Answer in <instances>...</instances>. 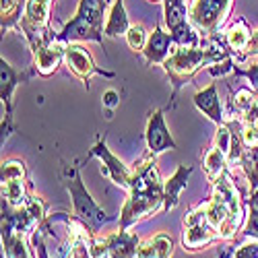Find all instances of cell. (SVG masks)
<instances>
[{"label":"cell","mask_w":258,"mask_h":258,"mask_svg":"<svg viewBox=\"0 0 258 258\" xmlns=\"http://www.w3.org/2000/svg\"><path fill=\"white\" fill-rule=\"evenodd\" d=\"M147 31L143 29V25H131V29H128L126 33V41H128V48L135 50V52H143L145 46H147Z\"/></svg>","instance_id":"f1b7e54d"},{"label":"cell","mask_w":258,"mask_h":258,"mask_svg":"<svg viewBox=\"0 0 258 258\" xmlns=\"http://www.w3.org/2000/svg\"><path fill=\"white\" fill-rule=\"evenodd\" d=\"M233 258H258V240H250L235 250Z\"/></svg>","instance_id":"e575fe53"},{"label":"cell","mask_w":258,"mask_h":258,"mask_svg":"<svg viewBox=\"0 0 258 258\" xmlns=\"http://www.w3.org/2000/svg\"><path fill=\"white\" fill-rule=\"evenodd\" d=\"M89 250H91V258H110V244H107V238H99V235L91 233Z\"/></svg>","instance_id":"4dcf8cb0"},{"label":"cell","mask_w":258,"mask_h":258,"mask_svg":"<svg viewBox=\"0 0 258 258\" xmlns=\"http://www.w3.org/2000/svg\"><path fill=\"white\" fill-rule=\"evenodd\" d=\"M21 19H27L33 25H50V0H27Z\"/></svg>","instance_id":"603a6c76"},{"label":"cell","mask_w":258,"mask_h":258,"mask_svg":"<svg viewBox=\"0 0 258 258\" xmlns=\"http://www.w3.org/2000/svg\"><path fill=\"white\" fill-rule=\"evenodd\" d=\"M153 153H147L133 169V184L120 211V229H128L137 221L151 217L163 207V182L155 165Z\"/></svg>","instance_id":"6da1fadb"},{"label":"cell","mask_w":258,"mask_h":258,"mask_svg":"<svg viewBox=\"0 0 258 258\" xmlns=\"http://www.w3.org/2000/svg\"><path fill=\"white\" fill-rule=\"evenodd\" d=\"M178 46H176V41L174 37H171L169 31H163L161 25H157L153 29V33L149 35L147 39V46L143 50V56H145V62L147 64H163L169 54L174 52Z\"/></svg>","instance_id":"30bf717a"},{"label":"cell","mask_w":258,"mask_h":258,"mask_svg":"<svg viewBox=\"0 0 258 258\" xmlns=\"http://www.w3.org/2000/svg\"><path fill=\"white\" fill-rule=\"evenodd\" d=\"M242 221H244V211H238V213H227V217L223 219V223L219 225V238H223V240H229V238H233L235 235V231L240 229V225H242Z\"/></svg>","instance_id":"484cf974"},{"label":"cell","mask_w":258,"mask_h":258,"mask_svg":"<svg viewBox=\"0 0 258 258\" xmlns=\"http://www.w3.org/2000/svg\"><path fill=\"white\" fill-rule=\"evenodd\" d=\"M195 105L217 126L225 122V114H223V107H221V101H219V95H217V85L215 83H211L209 87L197 91Z\"/></svg>","instance_id":"4fadbf2b"},{"label":"cell","mask_w":258,"mask_h":258,"mask_svg":"<svg viewBox=\"0 0 258 258\" xmlns=\"http://www.w3.org/2000/svg\"><path fill=\"white\" fill-rule=\"evenodd\" d=\"M250 35H252V31H250L248 23L242 17H238L235 19V23L225 33V44L233 54H242L244 48L248 46V41H250Z\"/></svg>","instance_id":"ffe728a7"},{"label":"cell","mask_w":258,"mask_h":258,"mask_svg":"<svg viewBox=\"0 0 258 258\" xmlns=\"http://www.w3.org/2000/svg\"><path fill=\"white\" fill-rule=\"evenodd\" d=\"M233 73L238 75V77H246L248 83H250V87H252V91L258 95V64H252V67L246 69V71H242V69H238V67H233Z\"/></svg>","instance_id":"d6a6232c"},{"label":"cell","mask_w":258,"mask_h":258,"mask_svg":"<svg viewBox=\"0 0 258 258\" xmlns=\"http://www.w3.org/2000/svg\"><path fill=\"white\" fill-rule=\"evenodd\" d=\"M256 101H258V95L252 89L242 87V89H238V93H235V97L231 101V107H235V112H238V114H244V112L250 110Z\"/></svg>","instance_id":"4316f807"},{"label":"cell","mask_w":258,"mask_h":258,"mask_svg":"<svg viewBox=\"0 0 258 258\" xmlns=\"http://www.w3.org/2000/svg\"><path fill=\"white\" fill-rule=\"evenodd\" d=\"M25 209L29 211V215L37 221V223H41V221H46V203L41 201L39 197H35V195H27V201H25Z\"/></svg>","instance_id":"f546056e"},{"label":"cell","mask_w":258,"mask_h":258,"mask_svg":"<svg viewBox=\"0 0 258 258\" xmlns=\"http://www.w3.org/2000/svg\"><path fill=\"white\" fill-rule=\"evenodd\" d=\"M174 254V240L167 233H157L153 238L141 242L137 258H171Z\"/></svg>","instance_id":"e0dca14e"},{"label":"cell","mask_w":258,"mask_h":258,"mask_svg":"<svg viewBox=\"0 0 258 258\" xmlns=\"http://www.w3.org/2000/svg\"><path fill=\"white\" fill-rule=\"evenodd\" d=\"M233 60L231 58H225V60H221V62H217V64H213V67L209 69V73L213 75V77H225L227 73H233Z\"/></svg>","instance_id":"d590c367"},{"label":"cell","mask_w":258,"mask_h":258,"mask_svg":"<svg viewBox=\"0 0 258 258\" xmlns=\"http://www.w3.org/2000/svg\"><path fill=\"white\" fill-rule=\"evenodd\" d=\"M128 29H131V21H128V15H126L124 0H116L112 5L110 15H107V23H105L103 33L107 37H118V35H126Z\"/></svg>","instance_id":"d6986e66"},{"label":"cell","mask_w":258,"mask_h":258,"mask_svg":"<svg viewBox=\"0 0 258 258\" xmlns=\"http://www.w3.org/2000/svg\"><path fill=\"white\" fill-rule=\"evenodd\" d=\"M147 3H153V5H157V3H163V0H147Z\"/></svg>","instance_id":"f35d334b"},{"label":"cell","mask_w":258,"mask_h":258,"mask_svg":"<svg viewBox=\"0 0 258 258\" xmlns=\"http://www.w3.org/2000/svg\"><path fill=\"white\" fill-rule=\"evenodd\" d=\"M64 186H67L69 195H71V199H73L75 217H77L79 221H83L93 233H95L105 221H110V217H107V215L99 209V205L93 201V197L87 192V188H85L83 178H81V174H79L77 167H71V169L67 171Z\"/></svg>","instance_id":"277c9868"},{"label":"cell","mask_w":258,"mask_h":258,"mask_svg":"<svg viewBox=\"0 0 258 258\" xmlns=\"http://www.w3.org/2000/svg\"><path fill=\"white\" fill-rule=\"evenodd\" d=\"M242 122H244V126H246V128H250V131L258 137V101L250 107L248 112H244V114H242Z\"/></svg>","instance_id":"836d02e7"},{"label":"cell","mask_w":258,"mask_h":258,"mask_svg":"<svg viewBox=\"0 0 258 258\" xmlns=\"http://www.w3.org/2000/svg\"><path fill=\"white\" fill-rule=\"evenodd\" d=\"M64 52H67V44H62L60 39L52 41V44L46 46L44 50L35 52L33 54L35 73H39L41 77H48V75L56 73V69L60 67V62L64 60Z\"/></svg>","instance_id":"7c38bea8"},{"label":"cell","mask_w":258,"mask_h":258,"mask_svg":"<svg viewBox=\"0 0 258 258\" xmlns=\"http://www.w3.org/2000/svg\"><path fill=\"white\" fill-rule=\"evenodd\" d=\"M64 62H67V67L71 69V73L75 77H79L81 81L87 83L93 75H103V77H114V73H107V71H101L91 52L87 48H83L79 44H67V52H64Z\"/></svg>","instance_id":"ba28073f"},{"label":"cell","mask_w":258,"mask_h":258,"mask_svg":"<svg viewBox=\"0 0 258 258\" xmlns=\"http://www.w3.org/2000/svg\"><path fill=\"white\" fill-rule=\"evenodd\" d=\"M27 188H25V178H15V180H5L3 182V201H7L11 207H23L27 201Z\"/></svg>","instance_id":"7402d4cb"},{"label":"cell","mask_w":258,"mask_h":258,"mask_svg":"<svg viewBox=\"0 0 258 258\" xmlns=\"http://www.w3.org/2000/svg\"><path fill=\"white\" fill-rule=\"evenodd\" d=\"M101 99H103V105L110 107V110H114V107L120 103V95H118V91H114V89H107Z\"/></svg>","instance_id":"74e56055"},{"label":"cell","mask_w":258,"mask_h":258,"mask_svg":"<svg viewBox=\"0 0 258 258\" xmlns=\"http://www.w3.org/2000/svg\"><path fill=\"white\" fill-rule=\"evenodd\" d=\"M107 7H110V0H81L77 15L62 27L58 39L62 44H75V41L103 44V17Z\"/></svg>","instance_id":"3957f363"},{"label":"cell","mask_w":258,"mask_h":258,"mask_svg":"<svg viewBox=\"0 0 258 258\" xmlns=\"http://www.w3.org/2000/svg\"><path fill=\"white\" fill-rule=\"evenodd\" d=\"M3 246L7 258H31L27 238L23 233H17L9 223H3Z\"/></svg>","instance_id":"ac0fdd59"},{"label":"cell","mask_w":258,"mask_h":258,"mask_svg":"<svg viewBox=\"0 0 258 258\" xmlns=\"http://www.w3.org/2000/svg\"><path fill=\"white\" fill-rule=\"evenodd\" d=\"M250 56H258V29H256V31H252L248 46L244 48V52H242V54H238V60H246V58H250Z\"/></svg>","instance_id":"8d00e7d4"},{"label":"cell","mask_w":258,"mask_h":258,"mask_svg":"<svg viewBox=\"0 0 258 258\" xmlns=\"http://www.w3.org/2000/svg\"><path fill=\"white\" fill-rule=\"evenodd\" d=\"M50 3H52V0H50Z\"/></svg>","instance_id":"ab89813d"},{"label":"cell","mask_w":258,"mask_h":258,"mask_svg":"<svg viewBox=\"0 0 258 258\" xmlns=\"http://www.w3.org/2000/svg\"><path fill=\"white\" fill-rule=\"evenodd\" d=\"M242 231H244L246 238H256L258 240V190H250V197H248V221H246Z\"/></svg>","instance_id":"d4e9b609"},{"label":"cell","mask_w":258,"mask_h":258,"mask_svg":"<svg viewBox=\"0 0 258 258\" xmlns=\"http://www.w3.org/2000/svg\"><path fill=\"white\" fill-rule=\"evenodd\" d=\"M215 147H219L221 151L227 155L229 153V149H231V131H229V126L223 122L217 126V131H215Z\"/></svg>","instance_id":"1f68e13d"},{"label":"cell","mask_w":258,"mask_h":258,"mask_svg":"<svg viewBox=\"0 0 258 258\" xmlns=\"http://www.w3.org/2000/svg\"><path fill=\"white\" fill-rule=\"evenodd\" d=\"M203 167H205V174L209 178V182H215L223 171H227V155L221 151L219 147H211L209 151L205 153V161H203Z\"/></svg>","instance_id":"44dd1931"},{"label":"cell","mask_w":258,"mask_h":258,"mask_svg":"<svg viewBox=\"0 0 258 258\" xmlns=\"http://www.w3.org/2000/svg\"><path fill=\"white\" fill-rule=\"evenodd\" d=\"M190 174H192L190 165H178L176 174L163 182V207H161V213H169V211H174L178 207L180 195H182V190L188 184Z\"/></svg>","instance_id":"8fae6325"},{"label":"cell","mask_w":258,"mask_h":258,"mask_svg":"<svg viewBox=\"0 0 258 258\" xmlns=\"http://www.w3.org/2000/svg\"><path fill=\"white\" fill-rule=\"evenodd\" d=\"M219 238L217 227H213L209 221L197 223V225H188L184 227V235H182V244L188 250H199L207 244H211L213 240Z\"/></svg>","instance_id":"2e32d148"},{"label":"cell","mask_w":258,"mask_h":258,"mask_svg":"<svg viewBox=\"0 0 258 258\" xmlns=\"http://www.w3.org/2000/svg\"><path fill=\"white\" fill-rule=\"evenodd\" d=\"M211 199L223 203L229 209V213L244 211L242 209V203H240V190L235 188V184L231 182L227 171H223V174L213 182V197Z\"/></svg>","instance_id":"5bb4252c"},{"label":"cell","mask_w":258,"mask_h":258,"mask_svg":"<svg viewBox=\"0 0 258 258\" xmlns=\"http://www.w3.org/2000/svg\"><path fill=\"white\" fill-rule=\"evenodd\" d=\"M89 155L101 159V174H103V176H107L116 186L131 190V184H133V169L128 167L122 159H118V157L110 151V149H107L105 141H99V143L91 149Z\"/></svg>","instance_id":"8992f818"},{"label":"cell","mask_w":258,"mask_h":258,"mask_svg":"<svg viewBox=\"0 0 258 258\" xmlns=\"http://www.w3.org/2000/svg\"><path fill=\"white\" fill-rule=\"evenodd\" d=\"M25 163L21 159H7L3 161V169H0V180H15V178H25Z\"/></svg>","instance_id":"83f0119b"},{"label":"cell","mask_w":258,"mask_h":258,"mask_svg":"<svg viewBox=\"0 0 258 258\" xmlns=\"http://www.w3.org/2000/svg\"><path fill=\"white\" fill-rule=\"evenodd\" d=\"M19 77L15 69L3 58L0 60V97H3V143L9 139L13 131V91L19 85Z\"/></svg>","instance_id":"52a82bcc"},{"label":"cell","mask_w":258,"mask_h":258,"mask_svg":"<svg viewBox=\"0 0 258 258\" xmlns=\"http://www.w3.org/2000/svg\"><path fill=\"white\" fill-rule=\"evenodd\" d=\"M107 244H110V258H137L141 240L137 233H128L126 229H118L116 233L107 235Z\"/></svg>","instance_id":"9a60e30c"},{"label":"cell","mask_w":258,"mask_h":258,"mask_svg":"<svg viewBox=\"0 0 258 258\" xmlns=\"http://www.w3.org/2000/svg\"><path fill=\"white\" fill-rule=\"evenodd\" d=\"M231 0H192L188 9L190 23L201 37H213L225 23Z\"/></svg>","instance_id":"5b68a950"},{"label":"cell","mask_w":258,"mask_h":258,"mask_svg":"<svg viewBox=\"0 0 258 258\" xmlns=\"http://www.w3.org/2000/svg\"><path fill=\"white\" fill-rule=\"evenodd\" d=\"M229 58L225 46L217 44V41H207L203 39V44L197 48H176L169 54V58L163 62V69L174 85V97L182 89V85H186L192 77L203 69H211L213 64H217L221 60Z\"/></svg>","instance_id":"7a4b0ae2"},{"label":"cell","mask_w":258,"mask_h":258,"mask_svg":"<svg viewBox=\"0 0 258 258\" xmlns=\"http://www.w3.org/2000/svg\"><path fill=\"white\" fill-rule=\"evenodd\" d=\"M240 165H242L244 176L248 178L250 190H258V145L244 149Z\"/></svg>","instance_id":"cb8c5ba5"},{"label":"cell","mask_w":258,"mask_h":258,"mask_svg":"<svg viewBox=\"0 0 258 258\" xmlns=\"http://www.w3.org/2000/svg\"><path fill=\"white\" fill-rule=\"evenodd\" d=\"M145 137H147L149 153H153V155H159L163 151H171V149H176V141L171 139L169 128L165 126V118H163L161 110H155L151 116H149Z\"/></svg>","instance_id":"9c48e42d"}]
</instances>
